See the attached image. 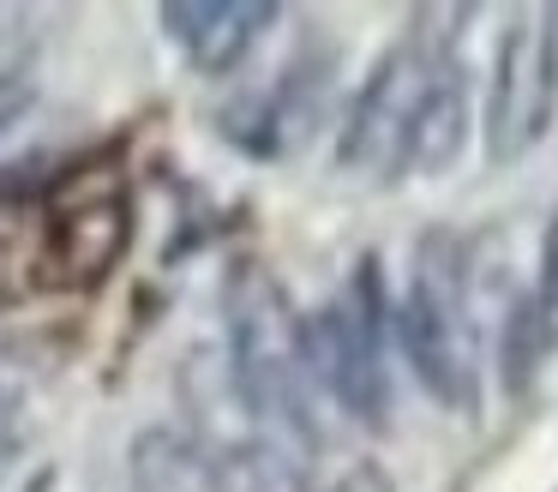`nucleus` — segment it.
<instances>
[{"label": "nucleus", "instance_id": "11", "mask_svg": "<svg viewBox=\"0 0 558 492\" xmlns=\"http://www.w3.org/2000/svg\"><path fill=\"white\" fill-rule=\"evenodd\" d=\"M31 96H37V84H31L25 72H0V132H7L19 115H25Z\"/></svg>", "mask_w": 558, "mask_h": 492}, {"label": "nucleus", "instance_id": "9", "mask_svg": "<svg viewBox=\"0 0 558 492\" xmlns=\"http://www.w3.org/2000/svg\"><path fill=\"white\" fill-rule=\"evenodd\" d=\"M133 492H222V468L193 432L150 427L133 439Z\"/></svg>", "mask_w": 558, "mask_h": 492}, {"label": "nucleus", "instance_id": "4", "mask_svg": "<svg viewBox=\"0 0 558 492\" xmlns=\"http://www.w3.org/2000/svg\"><path fill=\"white\" fill-rule=\"evenodd\" d=\"M43 264L54 283L90 288L121 264L126 240H133V199H126V175L97 156L78 163L73 175L54 180L49 211H43Z\"/></svg>", "mask_w": 558, "mask_h": 492}, {"label": "nucleus", "instance_id": "7", "mask_svg": "<svg viewBox=\"0 0 558 492\" xmlns=\"http://www.w3.org/2000/svg\"><path fill=\"white\" fill-rule=\"evenodd\" d=\"M469 144V67L445 36H433L421 96H414L409 144H402V175H445Z\"/></svg>", "mask_w": 558, "mask_h": 492}, {"label": "nucleus", "instance_id": "10", "mask_svg": "<svg viewBox=\"0 0 558 492\" xmlns=\"http://www.w3.org/2000/svg\"><path fill=\"white\" fill-rule=\"evenodd\" d=\"M529 300H534L541 343L553 348V343H558V223H553V235H546V264H541V283L529 288Z\"/></svg>", "mask_w": 558, "mask_h": 492}, {"label": "nucleus", "instance_id": "2", "mask_svg": "<svg viewBox=\"0 0 558 492\" xmlns=\"http://www.w3.org/2000/svg\"><path fill=\"white\" fill-rule=\"evenodd\" d=\"M397 336L421 391L450 415H481V360H474V307H469V252L450 228L414 247L409 295L397 312Z\"/></svg>", "mask_w": 558, "mask_h": 492}, {"label": "nucleus", "instance_id": "5", "mask_svg": "<svg viewBox=\"0 0 558 492\" xmlns=\"http://www.w3.org/2000/svg\"><path fill=\"white\" fill-rule=\"evenodd\" d=\"M558 19L553 12H517L498 36L493 84H486V156L517 163L553 132L558 115Z\"/></svg>", "mask_w": 558, "mask_h": 492}, {"label": "nucleus", "instance_id": "8", "mask_svg": "<svg viewBox=\"0 0 558 492\" xmlns=\"http://www.w3.org/2000/svg\"><path fill=\"white\" fill-rule=\"evenodd\" d=\"M270 24H277V7L265 0H169L162 7L169 43L198 72H234Z\"/></svg>", "mask_w": 558, "mask_h": 492}, {"label": "nucleus", "instance_id": "6", "mask_svg": "<svg viewBox=\"0 0 558 492\" xmlns=\"http://www.w3.org/2000/svg\"><path fill=\"white\" fill-rule=\"evenodd\" d=\"M426 60H433V36L409 31L373 67L366 91L354 96L349 120H342V144H337L342 168H354L366 180L402 175V144H409V120H414V96H421Z\"/></svg>", "mask_w": 558, "mask_h": 492}, {"label": "nucleus", "instance_id": "3", "mask_svg": "<svg viewBox=\"0 0 558 492\" xmlns=\"http://www.w3.org/2000/svg\"><path fill=\"white\" fill-rule=\"evenodd\" d=\"M306 367L325 396H337L349 415L385 420L390 408V372H385V288L378 259H361L337 300L318 319H301Z\"/></svg>", "mask_w": 558, "mask_h": 492}, {"label": "nucleus", "instance_id": "13", "mask_svg": "<svg viewBox=\"0 0 558 492\" xmlns=\"http://www.w3.org/2000/svg\"><path fill=\"white\" fill-rule=\"evenodd\" d=\"M0 403H7V396H0Z\"/></svg>", "mask_w": 558, "mask_h": 492}, {"label": "nucleus", "instance_id": "1", "mask_svg": "<svg viewBox=\"0 0 558 492\" xmlns=\"http://www.w3.org/2000/svg\"><path fill=\"white\" fill-rule=\"evenodd\" d=\"M229 367L246 415L265 420L289 451L313 456L318 451V420H313V367L301 343V312L289 307L265 271L246 264L229 283Z\"/></svg>", "mask_w": 558, "mask_h": 492}, {"label": "nucleus", "instance_id": "12", "mask_svg": "<svg viewBox=\"0 0 558 492\" xmlns=\"http://www.w3.org/2000/svg\"><path fill=\"white\" fill-rule=\"evenodd\" d=\"M337 492H390V480H385V468H378V463H354L349 475L337 480Z\"/></svg>", "mask_w": 558, "mask_h": 492}]
</instances>
